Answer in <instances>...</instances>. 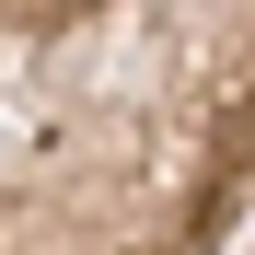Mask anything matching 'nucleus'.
<instances>
[{
  "mask_svg": "<svg viewBox=\"0 0 255 255\" xmlns=\"http://www.w3.org/2000/svg\"><path fill=\"white\" fill-rule=\"evenodd\" d=\"M255 232V0H0V255H221Z\"/></svg>",
  "mask_w": 255,
  "mask_h": 255,
  "instance_id": "1",
  "label": "nucleus"
}]
</instances>
